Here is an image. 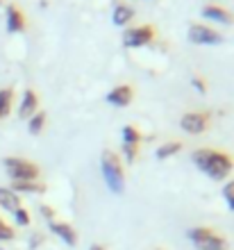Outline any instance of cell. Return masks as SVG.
<instances>
[{"mask_svg":"<svg viewBox=\"0 0 234 250\" xmlns=\"http://www.w3.org/2000/svg\"><path fill=\"white\" fill-rule=\"evenodd\" d=\"M202 16L209 21H216V23H232L234 16L225 9V7H218V5H207L202 7Z\"/></svg>","mask_w":234,"mask_h":250,"instance_id":"obj_10","label":"cell"},{"mask_svg":"<svg viewBox=\"0 0 234 250\" xmlns=\"http://www.w3.org/2000/svg\"><path fill=\"white\" fill-rule=\"evenodd\" d=\"M232 209H234V207H232Z\"/></svg>","mask_w":234,"mask_h":250,"instance_id":"obj_27","label":"cell"},{"mask_svg":"<svg viewBox=\"0 0 234 250\" xmlns=\"http://www.w3.org/2000/svg\"><path fill=\"white\" fill-rule=\"evenodd\" d=\"M155 37V30L152 25H141V27H130L123 32V43L128 48H139V46H146L150 43Z\"/></svg>","mask_w":234,"mask_h":250,"instance_id":"obj_5","label":"cell"},{"mask_svg":"<svg viewBox=\"0 0 234 250\" xmlns=\"http://www.w3.org/2000/svg\"><path fill=\"white\" fill-rule=\"evenodd\" d=\"M189 41H191V43H198V46H214V43H221L223 37L218 32H214L212 27L193 23V25L189 27Z\"/></svg>","mask_w":234,"mask_h":250,"instance_id":"obj_4","label":"cell"},{"mask_svg":"<svg viewBox=\"0 0 234 250\" xmlns=\"http://www.w3.org/2000/svg\"><path fill=\"white\" fill-rule=\"evenodd\" d=\"M100 164H103V175L105 182L114 193H121L125 187V173H123V164L114 150H105L103 157H100Z\"/></svg>","mask_w":234,"mask_h":250,"instance_id":"obj_2","label":"cell"},{"mask_svg":"<svg viewBox=\"0 0 234 250\" xmlns=\"http://www.w3.org/2000/svg\"><path fill=\"white\" fill-rule=\"evenodd\" d=\"M43 125H46V114L37 112L32 119H30V123H27V130H30V134H39V132L43 130Z\"/></svg>","mask_w":234,"mask_h":250,"instance_id":"obj_18","label":"cell"},{"mask_svg":"<svg viewBox=\"0 0 234 250\" xmlns=\"http://www.w3.org/2000/svg\"><path fill=\"white\" fill-rule=\"evenodd\" d=\"M193 86H195V89H198V91H200V93H205V91H207V86H205V82H202L200 78H193Z\"/></svg>","mask_w":234,"mask_h":250,"instance_id":"obj_25","label":"cell"},{"mask_svg":"<svg viewBox=\"0 0 234 250\" xmlns=\"http://www.w3.org/2000/svg\"><path fill=\"white\" fill-rule=\"evenodd\" d=\"M0 207H2V209H7V211H16L21 207V200H19V196H16V193H14L12 189H2V187H0Z\"/></svg>","mask_w":234,"mask_h":250,"instance_id":"obj_13","label":"cell"},{"mask_svg":"<svg viewBox=\"0 0 234 250\" xmlns=\"http://www.w3.org/2000/svg\"><path fill=\"white\" fill-rule=\"evenodd\" d=\"M123 152H125V159H128V162H134V159H137V152H139V146L123 144Z\"/></svg>","mask_w":234,"mask_h":250,"instance_id":"obj_20","label":"cell"},{"mask_svg":"<svg viewBox=\"0 0 234 250\" xmlns=\"http://www.w3.org/2000/svg\"><path fill=\"white\" fill-rule=\"evenodd\" d=\"M207 123H209V114H205V112H189V114H184L182 121H180L182 130L189 132V134H200V132H205Z\"/></svg>","mask_w":234,"mask_h":250,"instance_id":"obj_6","label":"cell"},{"mask_svg":"<svg viewBox=\"0 0 234 250\" xmlns=\"http://www.w3.org/2000/svg\"><path fill=\"white\" fill-rule=\"evenodd\" d=\"M195 166L205 171L212 180H225L234 166V159L221 150H212V148H200L193 152Z\"/></svg>","mask_w":234,"mask_h":250,"instance_id":"obj_1","label":"cell"},{"mask_svg":"<svg viewBox=\"0 0 234 250\" xmlns=\"http://www.w3.org/2000/svg\"><path fill=\"white\" fill-rule=\"evenodd\" d=\"M12 98H14L12 89H2V91H0V119L9 114V109H12Z\"/></svg>","mask_w":234,"mask_h":250,"instance_id":"obj_17","label":"cell"},{"mask_svg":"<svg viewBox=\"0 0 234 250\" xmlns=\"http://www.w3.org/2000/svg\"><path fill=\"white\" fill-rule=\"evenodd\" d=\"M123 144H134V146L141 144V134H139L134 125H125L123 127Z\"/></svg>","mask_w":234,"mask_h":250,"instance_id":"obj_19","label":"cell"},{"mask_svg":"<svg viewBox=\"0 0 234 250\" xmlns=\"http://www.w3.org/2000/svg\"><path fill=\"white\" fill-rule=\"evenodd\" d=\"M132 96H134V93H132V86L130 84H121V86H116V89H111L105 100L114 107H128L132 103Z\"/></svg>","mask_w":234,"mask_h":250,"instance_id":"obj_7","label":"cell"},{"mask_svg":"<svg viewBox=\"0 0 234 250\" xmlns=\"http://www.w3.org/2000/svg\"><path fill=\"white\" fill-rule=\"evenodd\" d=\"M14 218H16V223L19 225H30V214H27L23 207H19V209L14 211Z\"/></svg>","mask_w":234,"mask_h":250,"instance_id":"obj_22","label":"cell"},{"mask_svg":"<svg viewBox=\"0 0 234 250\" xmlns=\"http://www.w3.org/2000/svg\"><path fill=\"white\" fill-rule=\"evenodd\" d=\"M37 105H39L37 93H34L32 89H27V91L23 93V103H21V107H19L21 119H32L34 114H37Z\"/></svg>","mask_w":234,"mask_h":250,"instance_id":"obj_8","label":"cell"},{"mask_svg":"<svg viewBox=\"0 0 234 250\" xmlns=\"http://www.w3.org/2000/svg\"><path fill=\"white\" fill-rule=\"evenodd\" d=\"M132 16H134V9H132L130 5H116L114 7V16H111V19H114V25L123 27L132 21Z\"/></svg>","mask_w":234,"mask_h":250,"instance_id":"obj_14","label":"cell"},{"mask_svg":"<svg viewBox=\"0 0 234 250\" xmlns=\"http://www.w3.org/2000/svg\"><path fill=\"white\" fill-rule=\"evenodd\" d=\"M50 230L57 234L64 244L68 246H75L78 244V234H75V230H73L71 225H66V223H50Z\"/></svg>","mask_w":234,"mask_h":250,"instance_id":"obj_11","label":"cell"},{"mask_svg":"<svg viewBox=\"0 0 234 250\" xmlns=\"http://www.w3.org/2000/svg\"><path fill=\"white\" fill-rule=\"evenodd\" d=\"M5 168H7V175L14 182H34V180L39 178V166L21 157H7Z\"/></svg>","mask_w":234,"mask_h":250,"instance_id":"obj_3","label":"cell"},{"mask_svg":"<svg viewBox=\"0 0 234 250\" xmlns=\"http://www.w3.org/2000/svg\"><path fill=\"white\" fill-rule=\"evenodd\" d=\"M41 214H43L46 218H55V209L48 207V205H41Z\"/></svg>","mask_w":234,"mask_h":250,"instance_id":"obj_24","label":"cell"},{"mask_svg":"<svg viewBox=\"0 0 234 250\" xmlns=\"http://www.w3.org/2000/svg\"><path fill=\"white\" fill-rule=\"evenodd\" d=\"M180 150H182V144H180V141H169V144H164L157 148V159H166Z\"/></svg>","mask_w":234,"mask_h":250,"instance_id":"obj_16","label":"cell"},{"mask_svg":"<svg viewBox=\"0 0 234 250\" xmlns=\"http://www.w3.org/2000/svg\"><path fill=\"white\" fill-rule=\"evenodd\" d=\"M12 191L14 193H16V191H23V193H43L46 187L39 185V182H14Z\"/></svg>","mask_w":234,"mask_h":250,"instance_id":"obj_15","label":"cell"},{"mask_svg":"<svg viewBox=\"0 0 234 250\" xmlns=\"http://www.w3.org/2000/svg\"><path fill=\"white\" fill-rule=\"evenodd\" d=\"M223 196H225V200H228L230 207H234V180L225 185V189H223Z\"/></svg>","mask_w":234,"mask_h":250,"instance_id":"obj_23","label":"cell"},{"mask_svg":"<svg viewBox=\"0 0 234 250\" xmlns=\"http://www.w3.org/2000/svg\"><path fill=\"white\" fill-rule=\"evenodd\" d=\"M7 30L9 32H23L25 30V16L21 14V9L16 5L7 7Z\"/></svg>","mask_w":234,"mask_h":250,"instance_id":"obj_9","label":"cell"},{"mask_svg":"<svg viewBox=\"0 0 234 250\" xmlns=\"http://www.w3.org/2000/svg\"><path fill=\"white\" fill-rule=\"evenodd\" d=\"M195 248L198 250H228V241L214 232V234H209V237L195 241Z\"/></svg>","mask_w":234,"mask_h":250,"instance_id":"obj_12","label":"cell"},{"mask_svg":"<svg viewBox=\"0 0 234 250\" xmlns=\"http://www.w3.org/2000/svg\"><path fill=\"white\" fill-rule=\"evenodd\" d=\"M91 250H105L103 246H91Z\"/></svg>","mask_w":234,"mask_h":250,"instance_id":"obj_26","label":"cell"},{"mask_svg":"<svg viewBox=\"0 0 234 250\" xmlns=\"http://www.w3.org/2000/svg\"><path fill=\"white\" fill-rule=\"evenodd\" d=\"M9 239H14V230L0 218V241H9Z\"/></svg>","mask_w":234,"mask_h":250,"instance_id":"obj_21","label":"cell"}]
</instances>
